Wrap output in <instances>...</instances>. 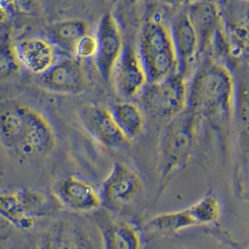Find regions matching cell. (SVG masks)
Listing matches in <instances>:
<instances>
[{"instance_id": "6da1fadb", "label": "cell", "mask_w": 249, "mask_h": 249, "mask_svg": "<svg viewBox=\"0 0 249 249\" xmlns=\"http://www.w3.org/2000/svg\"><path fill=\"white\" fill-rule=\"evenodd\" d=\"M237 95L231 68L208 54L200 60L189 84L187 108L200 121L227 125L236 112Z\"/></svg>"}, {"instance_id": "7a4b0ae2", "label": "cell", "mask_w": 249, "mask_h": 249, "mask_svg": "<svg viewBox=\"0 0 249 249\" xmlns=\"http://www.w3.org/2000/svg\"><path fill=\"white\" fill-rule=\"evenodd\" d=\"M0 136L9 154L21 161L48 155L56 145L54 131L45 117L22 104L3 109Z\"/></svg>"}, {"instance_id": "3957f363", "label": "cell", "mask_w": 249, "mask_h": 249, "mask_svg": "<svg viewBox=\"0 0 249 249\" xmlns=\"http://www.w3.org/2000/svg\"><path fill=\"white\" fill-rule=\"evenodd\" d=\"M200 120L190 109L171 119L163 128L159 147V173L166 181L183 170L193 158Z\"/></svg>"}, {"instance_id": "277c9868", "label": "cell", "mask_w": 249, "mask_h": 249, "mask_svg": "<svg viewBox=\"0 0 249 249\" xmlns=\"http://www.w3.org/2000/svg\"><path fill=\"white\" fill-rule=\"evenodd\" d=\"M138 54L148 82H158L178 73V61L170 28L156 19L144 23Z\"/></svg>"}, {"instance_id": "5b68a950", "label": "cell", "mask_w": 249, "mask_h": 249, "mask_svg": "<svg viewBox=\"0 0 249 249\" xmlns=\"http://www.w3.org/2000/svg\"><path fill=\"white\" fill-rule=\"evenodd\" d=\"M186 78L178 73L158 82H148L138 94L142 107L155 118L171 119L188 107L189 85Z\"/></svg>"}, {"instance_id": "8992f818", "label": "cell", "mask_w": 249, "mask_h": 249, "mask_svg": "<svg viewBox=\"0 0 249 249\" xmlns=\"http://www.w3.org/2000/svg\"><path fill=\"white\" fill-rule=\"evenodd\" d=\"M221 215V206L215 195L208 194L188 208L153 216L148 227L162 233H178L196 226L216 222Z\"/></svg>"}, {"instance_id": "52a82bcc", "label": "cell", "mask_w": 249, "mask_h": 249, "mask_svg": "<svg viewBox=\"0 0 249 249\" xmlns=\"http://www.w3.org/2000/svg\"><path fill=\"white\" fill-rule=\"evenodd\" d=\"M53 205L43 193L22 189L4 193L0 197V213L12 226L20 230H31L36 218L49 215Z\"/></svg>"}, {"instance_id": "ba28073f", "label": "cell", "mask_w": 249, "mask_h": 249, "mask_svg": "<svg viewBox=\"0 0 249 249\" xmlns=\"http://www.w3.org/2000/svg\"><path fill=\"white\" fill-rule=\"evenodd\" d=\"M222 32L228 54L249 62V2H220Z\"/></svg>"}, {"instance_id": "9c48e42d", "label": "cell", "mask_w": 249, "mask_h": 249, "mask_svg": "<svg viewBox=\"0 0 249 249\" xmlns=\"http://www.w3.org/2000/svg\"><path fill=\"white\" fill-rule=\"evenodd\" d=\"M83 128L99 144L111 150L129 147L130 140L117 124L110 109L98 104H87L79 110Z\"/></svg>"}, {"instance_id": "30bf717a", "label": "cell", "mask_w": 249, "mask_h": 249, "mask_svg": "<svg viewBox=\"0 0 249 249\" xmlns=\"http://www.w3.org/2000/svg\"><path fill=\"white\" fill-rule=\"evenodd\" d=\"M142 186L136 171L124 161H116L100 189L103 205L120 209L131 204L142 191Z\"/></svg>"}, {"instance_id": "8fae6325", "label": "cell", "mask_w": 249, "mask_h": 249, "mask_svg": "<svg viewBox=\"0 0 249 249\" xmlns=\"http://www.w3.org/2000/svg\"><path fill=\"white\" fill-rule=\"evenodd\" d=\"M95 36L98 43L94 57L96 68L103 79L109 82L125 46L120 25L112 12L103 15Z\"/></svg>"}, {"instance_id": "7c38bea8", "label": "cell", "mask_w": 249, "mask_h": 249, "mask_svg": "<svg viewBox=\"0 0 249 249\" xmlns=\"http://www.w3.org/2000/svg\"><path fill=\"white\" fill-rule=\"evenodd\" d=\"M37 83L47 91L77 95L86 91L88 79L79 60L66 57L39 75Z\"/></svg>"}, {"instance_id": "4fadbf2b", "label": "cell", "mask_w": 249, "mask_h": 249, "mask_svg": "<svg viewBox=\"0 0 249 249\" xmlns=\"http://www.w3.org/2000/svg\"><path fill=\"white\" fill-rule=\"evenodd\" d=\"M174 45L178 61V73L186 79L194 64L199 60V38L194 28L188 6L178 12L170 27Z\"/></svg>"}, {"instance_id": "5bb4252c", "label": "cell", "mask_w": 249, "mask_h": 249, "mask_svg": "<svg viewBox=\"0 0 249 249\" xmlns=\"http://www.w3.org/2000/svg\"><path fill=\"white\" fill-rule=\"evenodd\" d=\"M112 79L117 91L125 97L138 95L148 83L138 51L130 42L125 44L114 68Z\"/></svg>"}, {"instance_id": "9a60e30c", "label": "cell", "mask_w": 249, "mask_h": 249, "mask_svg": "<svg viewBox=\"0 0 249 249\" xmlns=\"http://www.w3.org/2000/svg\"><path fill=\"white\" fill-rule=\"evenodd\" d=\"M189 13L199 38V60L210 53L215 39L221 31L219 3L211 1L190 2Z\"/></svg>"}, {"instance_id": "2e32d148", "label": "cell", "mask_w": 249, "mask_h": 249, "mask_svg": "<svg viewBox=\"0 0 249 249\" xmlns=\"http://www.w3.org/2000/svg\"><path fill=\"white\" fill-rule=\"evenodd\" d=\"M54 195L60 204L77 212H90L103 205L100 191L91 183L74 176L58 182Z\"/></svg>"}, {"instance_id": "e0dca14e", "label": "cell", "mask_w": 249, "mask_h": 249, "mask_svg": "<svg viewBox=\"0 0 249 249\" xmlns=\"http://www.w3.org/2000/svg\"><path fill=\"white\" fill-rule=\"evenodd\" d=\"M21 67L39 76L56 63L55 47L40 37L23 39L14 45Z\"/></svg>"}, {"instance_id": "ac0fdd59", "label": "cell", "mask_w": 249, "mask_h": 249, "mask_svg": "<svg viewBox=\"0 0 249 249\" xmlns=\"http://www.w3.org/2000/svg\"><path fill=\"white\" fill-rule=\"evenodd\" d=\"M39 249H90V242L80 227L61 220L52 224L42 233Z\"/></svg>"}, {"instance_id": "d6986e66", "label": "cell", "mask_w": 249, "mask_h": 249, "mask_svg": "<svg viewBox=\"0 0 249 249\" xmlns=\"http://www.w3.org/2000/svg\"><path fill=\"white\" fill-rule=\"evenodd\" d=\"M87 35H89V24L86 21L68 19L51 26L49 41L68 55H74L76 46Z\"/></svg>"}, {"instance_id": "ffe728a7", "label": "cell", "mask_w": 249, "mask_h": 249, "mask_svg": "<svg viewBox=\"0 0 249 249\" xmlns=\"http://www.w3.org/2000/svg\"><path fill=\"white\" fill-rule=\"evenodd\" d=\"M102 235L104 249H141V234L130 223H112L104 229Z\"/></svg>"}, {"instance_id": "44dd1931", "label": "cell", "mask_w": 249, "mask_h": 249, "mask_svg": "<svg viewBox=\"0 0 249 249\" xmlns=\"http://www.w3.org/2000/svg\"><path fill=\"white\" fill-rule=\"evenodd\" d=\"M110 110L119 127L129 140L136 138L143 132L145 118L138 105L132 102L118 103Z\"/></svg>"}, {"instance_id": "7402d4cb", "label": "cell", "mask_w": 249, "mask_h": 249, "mask_svg": "<svg viewBox=\"0 0 249 249\" xmlns=\"http://www.w3.org/2000/svg\"><path fill=\"white\" fill-rule=\"evenodd\" d=\"M239 143L242 150L249 155V92L238 93L236 104Z\"/></svg>"}, {"instance_id": "603a6c76", "label": "cell", "mask_w": 249, "mask_h": 249, "mask_svg": "<svg viewBox=\"0 0 249 249\" xmlns=\"http://www.w3.org/2000/svg\"><path fill=\"white\" fill-rule=\"evenodd\" d=\"M1 74L2 77H9L16 73L21 68L15 54L14 46L12 45L9 37L2 40L1 45Z\"/></svg>"}, {"instance_id": "cb8c5ba5", "label": "cell", "mask_w": 249, "mask_h": 249, "mask_svg": "<svg viewBox=\"0 0 249 249\" xmlns=\"http://www.w3.org/2000/svg\"><path fill=\"white\" fill-rule=\"evenodd\" d=\"M98 43L97 38L94 36L87 35L83 38L79 40V43L76 46L74 51V56L77 60L89 59L91 57H95L97 53Z\"/></svg>"}, {"instance_id": "d4e9b609", "label": "cell", "mask_w": 249, "mask_h": 249, "mask_svg": "<svg viewBox=\"0 0 249 249\" xmlns=\"http://www.w3.org/2000/svg\"><path fill=\"white\" fill-rule=\"evenodd\" d=\"M226 240L229 242V243H230V245L231 246V248L233 249H249V248H248V249H244V248H242L240 244H237V243L233 242V240H232V239H228V238H226Z\"/></svg>"}]
</instances>
